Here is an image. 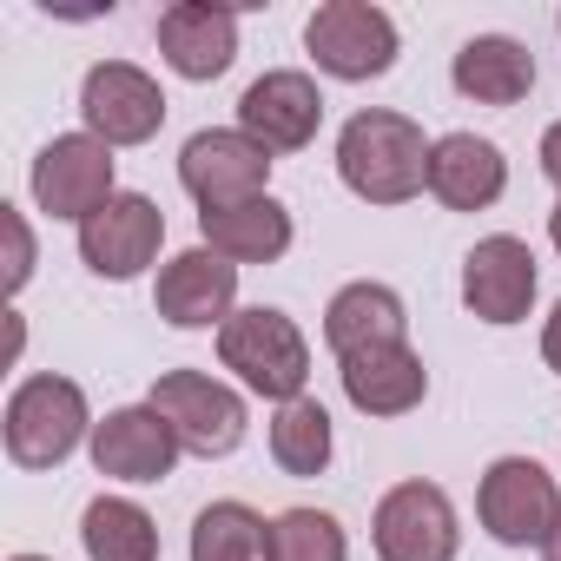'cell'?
<instances>
[{"instance_id":"obj_1","label":"cell","mask_w":561,"mask_h":561,"mask_svg":"<svg viewBox=\"0 0 561 561\" xmlns=\"http://www.w3.org/2000/svg\"><path fill=\"white\" fill-rule=\"evenodd\" d=\"M337 172L357 198L370 205H403L430 185V146H423V126L403 119V113H357L337 139Z\"/></svg>"},{"instance_id":"obj_2","label":"cell","mask_w":561,"mask_h":561,"mask_svg":"<svg viewBox=\"0 0 561 561\" xmlns=\"http://www.w3.org/2000/svg\"><path fill=\"white\" fill-rule=\"evenodd\" d=\"M218 357L225 370L244 377V390L271 397V403H298L305 397V377H311V351H305V331L285 318V311H238L218 324Z\"/></svg>"},{"instance_id":"obj_3","label":"cell","mask_w":561,"mask_h":561,"mask_svg":"<svg viewBox=\"0 0 561 561\" xmlns=\"http://www.w3.org/2000/svg\"><path fill=\"white\" fill-rule=\"evenodd\" d=\"M87 436V397L73 377H27L8 397V456L21 469H54Z\"/></svg>"},{"instance_id":"obj_4","label":"cell","mask_w":561,"mask_h":561,"mask_svg":"<svg viewBox=\"0 0 561 561\" xmlns=\"http://www.w3.org/2000/svg\"><path fill=\"white\" fill-rule=\"evenodd\" d=\"M305 47L331 80H377L397 60V27L370 0H324L305 27Z\"/></svg>"},{"instance_id":"obj_5","label":"cell","mask_w":561,"mask_h":561,"mask_svg":"<svg viewBox=\"0 0 561 561\" xmlns=\"http://www.w3.org/2000/svg\"><path fill=\"white\" fill-rule=\"evenodd\" d=\"M152 410L172 423L179 449H192V456H231L244 443V403H238V390H225L205 370H165L152 383Z\"/></svg>"},{"instance_id":"obj_6","label":"cell","mask_w":561,"mask_h":561,"mask_svg":"<svg viewBox=\"0 0 561 561\" xmlns=\"http://www.w3.org/2000/svg\"><path fill=\"white\" fill-rule=\"evenodd\" d=\"M476 508H482V528H489L495 541H508V548L548 541V535L561 528V489H554V476H548L541 462H528V456L489 462Z\"/></svg>"},{"instance_id":"obj_7","label":"cell","mask_w":561,"mask_h":561,"mask_svg":"<svg viewBox=\"0 0 561 561\" xmlns=\"http://www.w3.org/2000/svg\"><path fill=\"white\" fill-rule=\"evenodd\" d=\"M179 179L205 211H231V205L264 198L271 152L257 139H244V133H192L185 152H179Z\"/></svg>"},{"instance_id":"obj_8","label":"cell","mask_w":561,"mask_h":561,"mask_svg":"<svg viewBox=\"0 0 561 561\" xmlns=\"http://www.w3.org/2000/svg\"><path fill=\"white\" fill-rule=\"evenodd\" d=\"M34 198H41V211L87 225L93 211H106V205L119 198V192H113V146L93 139V133L54 139V146L34 159Z\"/></svg>"},{"instance_id":"obj_9","label":"cell","mask_w":561,"mask_h":561,"mask_svg":"<svg viewBox=\"0 0 561 561\" xmlns=\"http://www.w3.org/2000/svg\"><path fill=\"white\" fill-rule=\"evenodd\" d=\"M80 113H87L93 139H106V146H146L165 126V93H159L152 73H139L126 60H106V67L87 73Z\"/></svg>"},{"instance_id":"obj_10","label":"cell","mask_w":561,"mask_h":561,"mask_svg":"<svg viewBox=\"0 0 561 561\" xmlns=\"http://www.w3.org/2000/svg\"><path fill=\"white\" fill-rule=\"evenodd\" d=\"M377 554L383 561H456V508L436 482H397L377 502Z\"/></svg>"},{"instance_id":"obj_11","label":"cell","mask_w":561,"mask_h":561,"mask_svg":"<svg viewBox=\"0 0 561 561\" xmlns=\"http://www.w3.org/2000/svg\"><path fill=\"white\" fill-rule=\"evenodd\" d=\"M324 126V93L305 73H264L238 100V133L264 152H305Z\"/></svg>"},{"instance_id":"obj_12","label":"cell","mask_w":561,"mask_h":561,"mask_svg":"<svg viewBox=\"0 0 561 561\" xmlns=\"http://www.w3.org/2000/svg\"><path fill=\"white\" fill-rule=\"evenodd\" d=\"M165 244V211L146 192H119L106 211H93L80 225V257L100 277H139Z\"/></svg>"},{"instance_id":"obj_13","label":"cell","mask_w":561,"mask_h":561,"mask_svg":"<svg viewBox=\"0 0 561 561\" xmlns=\"http://www.w3.org/2000/svg\"><path fill=\"white\" fill-rule=\"evenodd\" d=\"M462 305L482 324H522L535 305V251L522 238H482L462 257Z\"/></svg>"},{"instance_id":"obj_14","label":"cell","mask_w":561,"mask_h":561,"mask_svg":"<svg viewBox=\"0 0 561 561\" xmlns=\"http://www.w3.org/2000/svg\"><path fill=\"white\" fill-rule=\"evenodd\" d=\"M179 462V436L152 403L113 410L106 423H93V469L113 482H159Z\"/></svg>"},{"instance_id":"obj_15","label":"cell","mask_w":561,"mask_h":561,"mask_svg":"<svg viewBox=\"0 0 561 561\" xmlns=\"http://www.w3.org/2000/svg\"><path fill=\"white\" fill-rule=\"evenodd\" d=\"M231 298H238V264L218 257V251H179L159 271V318L179 324V331L225 324L231 318Z\"/></svg>"},{"instance_id":"obj_16","label":"cell","mask_w":561,"mask_h":561,"mask_svg":"<svg viewBox=\"0 0 561 561\" xmlns=\"http://www.w3.org/2000/svg\"><path fill=\"white\" fill-rule=\"evenodd\" d=\"M159 54L179 80H218L238 60V14L211 0H179L159 14Z\"/></svg>"},{"instance_id":"obj_17","label":"cell","mask_w":561,"mask_h":561,"mask_svg":"<svg viewBox=\"0 0 561 561\" xmlns=\"http://www.w3.org/2000/svg\"><path fill=\"white\" fill-rule=\"evenodd\" d=\"M423 390H430V370L410 344H377V351L344 357V397L364 416H403L423 403Z\"/></svg>"},{"instance_id":"obj_18","label":"cell","mask_w":561,"mask_h":561,"mask_svg":"<svg viewBox=\"0 0 561 561\" xmlns=\"http://www.w3.org/2000/svg\"><path fill=\"white\" fill-rule=\"evenodd\" d=\"M502 185H508V165H502V152H495L489 139L449 133V139L430 146V192H436L449 211H482V205L502 198Z\"/></svg>"},{"instance_id":"obj_19","label":"cell","mask_w":561,"mask_h":561,"mask_svg":"<svg viewBox=\"0 0 561 561\" xmlns=\"http://www.w3.org/2000/svg\"><path fill=\"white\" fill-rule=\"evenodd\" d=\"M198 231H205V251H218L231 264H271L291 244V211L264 192V198L231 205V211H198Z\"/></svg>"},{"instance_id":"obj_20","label":"cell","mask_w":561,"mask_h":561,"mask_svg":"<svg viewBox=\"0 0 561 561\" xmlns=\"http://www.w3.org/2000/svg\"><path fill=\"white\" fill-rule=\"evenodd\" d=\"M410 318H403V298L390 285H344L324 311V337L337 357H357V351H377V344H403Z\"/></svg>"},{"instance_id":"obj_21","label":"cell","mask_w":561,"mask_h":561,"mask_svg":"<svg viewBox=\"0 0 561 561\" xmlns=\"http://www.w3.org/2000/svg\"><path fill=\"white\" fill-rule=\"evenodd\" d=\"M535 87V54L508 34H476L456 54V93L476 106H515Z\"/></svg>"},{"instance_id":"obj_22","label":"cell","mask_w":561,"mask_h":561,"mask_svg":"<svg viewBox=\"0 0 561 561\" xmlns=\"http://www.w3.org/2000/svg\"><path fill=\"white\" fill-rule=\"evenodd\" d=\"M80 541H87L93 561H159V528H152V515H146L139 502H126V495L87 502Z\"/></svg>"},{"instance_id":"obj_23","label":"cell","mask_w":561,"mask_h":561,"mask_svg":"<svg viewBox=\"0 0 561 561\" xmlns=\"http://www.w3.org/2000/svg\"><path fill=\"white\" fill-rule=\"evenodd\" d=\"M192 561H271V522L244 502H211L192 522Z\"/></svg>"},{"instance_id":"obj_24","label":"cell","mask_w":561,"mask_h":561,"mask_svg":"<svg viewBox=\"0 0 561 561\" xmlns=\"http://www.w3.org/2000/svg\"><path fill=\"white\" fill-rule=\"evenodd\" d=\"M271 456H277V469H285V476H324V462H331V416H324V403L298 397V403L277 410Z\"/></svg>"},{"instance_id":"obj_25","label":"cell","mask_w":561,"mask_h":561,"mask_svg":"<svg viewBox=\"0 0 561 561\" xmlns=\"http://www.w3.org/2000/svg\"><path fill=\"white\" fill-rule=\"evenodd\" d=\"M271 561H351V541L337 515L324 508H285L271 522Z\"/></svg>"},{"instance_id":"obj_26","label":"cell","mask_w":561,"mask_h":561,"mask_svg":"<svg viewBox=\"0 0 561 561\" xmlns=\"http://www.w3.org/2000/svg\"><path fill=\"white\" fill-rule=\"evenodd\" d=\"M0 225H8V244H14L8 291H21V285H27V271H34V238H27V225H21V211H14V205H0Z\"/></svg>"},{"instance_id":"obj_27","label":"cell","mask_w":561,"mask_h":561,"mask_svg":"<svg viewBox=\"0 0 561 561\" xmlns=\"http://www.w3.org/2000/svg\"><path fill=\"white\" fill-rule=\"evenodd\" d=\"M541 172L561 185V119H554V126H548V139H541Z\"/></svg>"},{"instance_id":"obj_28","label":"cell","mask_w":561,"mask_h":561,"mask_svg":"<svg viewBox=\"0 0 561 561\" xmlns=\"http://www.w3.org/2000/svg\"><path fill=\"white\" fill-rule=\"evenodd\" d=\"M541 357H548V370L561 377V305H554V318H548V331H541Z\"/></svg>"},{"instance_id":"obj_29","label":"cell","mask_w":561,"mask_h":561,"mask_svg":"<svg viewBox=\"0 0 561 561\" xmlns=\"http://www.w3.org/2000/svg\"><path fill=\"white\" fill-rule=\"evenodd\" d=\"M541 561H561V528H554V535L541 541Z\"/></svg>"},{"instance_id":"obj_30","label":"cell","mask_w":561,"mask_h":561,"mask_svg":"<svg viewBox=\"0 0 561 561\" xmlns=\"http://www.w3.org/2000/svg\"><path fill=\"white\" fill-rule=\"evenodd\" d=\"M548 238H554V251H561V205L548 211Z\"/></svg>"},{"instance_id":"obj_31","label":"cell","mask_w":561,"mask_h":561,"mask_svg":"<svg viewBox=\"0 0 561 561\" xmlns=\"http://www.w3.org/2000/svg\"><path fill=\"white\" fill-rule=\"evenodd\" d=\"M14 561H47V554H14Z\"/></svg>"}]
</instances>
